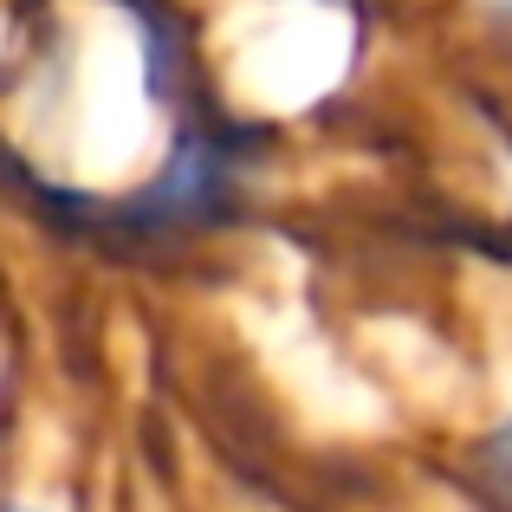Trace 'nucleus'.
Segmentation results:
<instances>
[{
    "mask_svg": "<svg viewBox=\"0 0 512 512\" xmlns=\"http://www.w3.org/2000/svg\"><path fill=\"white\" fill-rule=\"evenodd\" d=\"M454 7H461V20L474 26L480 46H493L512 65V0H454Z\"/></svg>",
    "mask_w": 512,
    "mask_h": 512,
    "instance_id": "4",
    "label": "nucleus"
},
{
    "mask_svg": "<svg viewBox=\"0 0 512 512\" xmlns=\"http://www.w3.org/2000/svg\"><path fill=\"white\" fill-rule=\"evenodd\" d=\"M0 512H104L98 487L65 461H33L13 454V467L0 474Z\"/></svg>",
    "mask_w": 512,
    "mask_h": 512,
    "instance_id": "1",
    "label": "nucleus"
},
{
    "mask_svg": "<svg viewBox=\"0 0 512 512\" xmlns=\"http://www.w3.org/2000/svg\"><path fill=\"white\" fill-rule=\"evenodd\" d=\"M357 7H376V0H357Z\"/></svg>",
    "mask_w": 512,
    "mask_h": 512,
    "instance_id": "5",
    "label": "nucleus"
},
{
    "mask_svg": "<svg viewBox=\"0 0 512 512\" xmlns=\"http://www.w3.org/2000/svg\"><path fill=\"white\" fill-rule=\"evenodd\" d=\"M20 435H26V389H20V363H13V350H0V474H7L13 454H20Z\"/></svg>",
    "mask_w": 512,
    "mask_h": 512,
    "instance_id": "3",
    "label": "nucleus"
},
{
    "mask_svg": "<svg viewBox=\"0 0 512 512\" xmlns=\"http://www.w3.org/2000/svg\"><path fill=\"white\" fill-rule=\"evenodd\" d=\"M467 480H474L487 512H512V389H500V402H487L467 435Z\"/></svg>",
    "mask_w": 512,
    "mask_h": 512,
    "instance_id": "2",
    "label": "nucleus"
}]
</instances>
